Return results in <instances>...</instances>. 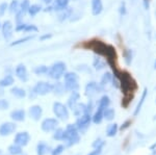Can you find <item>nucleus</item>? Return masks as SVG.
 I'll return each mask as SVG.
<instances>
[{
    "instance_id": "43",
    "label": "nucleus",
    "mask_w": 156,
    "mask_h": 155,
    "mask_svg": "<svg viewBox=\"0 0 156 155\" xmlns=\"http://www.w3.org/2000/svg\"><path fill=\"white\" fill-rule=\"evenodd\" d=\"M37 31H39V28H37L36 25L27 24L23 32H29V33H32V32H37Z\"/></svg>"
},
{
    "instance_id": "22",
    "label": "nucleus",
    "mask_w": 156,
    "mask_h": 155,
    "mask_svg": "<svg viewBox=\"0 0 156 155\" xmlns=\"http://www.w3.org/2000/svg\"><path fill=\"white\" fill-rule=\"evenodd\" d=\"M79 80H66L65 81V87L67 92H75L79 89Z\"/></svg>"
},
{
    "instance_id": "37",
    "label": "nucleus",
    "mask_w": 156,
    "mask_h": 155,
    "mask_svg": "<svg viewBox=\"0 0 156 155\" xmlns=\"http://www.w3.org/2000/svg\"><path fill=\"white\" fill-rule=\"evenodd\" d=\"M34 37V36L32 34V36H27V37H21V39H18L17 41L12 42L11 44V46H18V45H21V44H24L26 43V42H29L31 41L32 39Z\"/></svg>"
},
{
    "instance_id": "8",
    "label": "nucleus",
    "mask_w": 156,
    "mask_h": 155,
    "mask_svg": "<svg viewBox=\"0 0 156 155\" xmlns=\"http://www.w3.org/2000/svg\"><path fill=\"white\" fill-rule=\"evenodd\" d=\"M104 89L102 86H100V83H97L95 81H90L87 82V84L85 86L84 92H85V96H87L89 98H92L95 95H97L98 93H102L104 92Z\"/></svg>"
},
{
    "instance_id": "4",
    "label": "nucleus",
    "mask_w": 156,
    "mask_h": 155,
    "mask_svg": "<svg viewBox=\"0 0 156 155\" xmlns=\"http://www.w3.org/2000/svg\"><path fill=\"white\" fill-rule=\"evenodd\" d=\"M67 66L64 62H56L49 67L48 76L50 78L54 79V80H58L62 77H64L65 73H66Z\"/></svg>"
},
{
    "instance_id": "49",
    "label": "nucleus",
    "mask_w": 156,
    "mask_h": 155,
    "mask_svg": "<svg viewBox=\"0 0 156 155\" xmlns=\"http://www.w3.org/2000/svg\"><path fill=\"white\" fill-rule=\"evenodd\" d=\"M127 12V9H126V3L125 2H121L120 4V7H119V14L121 15V16H125Z\"/></svg>"
},
{
    "instance_id": "27",
    "label": "nucleus",
    "mask_w": 156,
    "mask_h": 155,
    "mask_svg": "<svg viewBox=\"0 0 156 155\" xmlns=\"http://www.w3.org/2000/svg\"><path fill=\"white\" fill-rule=\"evenodd\" d=\"M103 111H104V109L99 108V107H98L96 112L94 114V116L92 117L93 123H95V124H100V123H101V122L103 121V119H104V117H103Z\"/></svg>"
},
{
    "instance_id": "59",
    "label": "nucleus",
    "mask_w": 156,
    "mask_h": 155,
    "mask_svg": "<svg viewBox=\"0 0 156 155\" xmlns=\"http://www.w3.org/2000/svg\"><path fill=\"white\" fill-rule=\"evenodd\" d=\"M2 89H3V87H0V96L4 94V93H3V90H2Z\"/></svg>"
},
{
    "instance_id": "21",
    "label": "nucleus",
    "mask_w": 156,
    "mask_h": 155,
    "mask_svg": "<svg viewBox=\"0 0 156 155\" xmlns=\"http://www.w3.org/2000/svg\"><path fill=\"white\" fill-rule=\"evenodd\" d=\"M11 118L16 122H22L25 120L24 109H16L11 112Z\"/></svg>"
},
{
    "instance_id": "34",
    "label": "nucleus",
    "mask_w": 156,
    "mask_h": 155,
    "mask_svg": "<svg viewBox=\"0 0 156 155\" xmlns=\"http://www.w3.org/2000/svg\"><path fill=\"white\" fill-rule=\"evenodd\" d=\"M9 11L11 14H17L20 11V1L19 0H12L9 4Z\"/></svg>"
},
{
    "instance_id": "38",
    "label": "nucleus",
    "mask_w": 156,
    "mask_h": 155,
    "mask_svg": "<svg viewBox=\"0 0 156 155\" xmlns=\"http://www.w3.org/2000/svg\"><path fill=\"white\" fill-rule=\"evenodd\" d=\"M9 152L12 155H19L22 153V148H21V146H19V145L14 144L9 147Z\"/></svg>"
},
{
    "instance_id": "7",
    "label": "nucleus",
    "mask_w": 156,
    "mask_h": 155,
    "mask_svg": "<svg viewBox=\"0 0 156 155\" xmlns=\"http://www.w3.org/2000/svg\"><path fill=\"white\" fill-rule=\"evenodd\" d=\"M90 122H92V116H90V114H84L82 116L78 117L75 125H76L78 131H80L81 133H84L87 130V128L90 127Z\"/></svg>"
},
{
    "instance_id": "15",
    "label": "nucleus",
    "mask_w": 156,
    "mask_h": 155,
    "mask_svg": "<svg viewBox=\"0 0 156 155\" xmlns=\"http://www.w3.org/2000/svg\"><path fill=\"white\" fill-rule=\"evenodd\" d=\"M73 14H74V9H73L72 7L68 6L67 9H64V11H60L59 12L57 19H58V21H60V22H65V21H67V20L71 19L72 16H73Z\"/></svg>"
},
{
    "instance_id": "24",
    "label": "nucleus",
    "mask_w": 156,
    "mask_h": 155,
    "mask_svg": "<svg viewBox=\"0 0 156 155\" xmlns=\"http://www.w3.org/2000/svg\"><path fill=\"white\" fill-rule=\"evenodd\" d=\"M14 82H15V79H14V77H12V75L7 74L2 79H0V87L11 86L14 84Z\"/></svg>"
},
{
    "instance_id": "56",
    "label": "nucleus",
    "mask_w": 156,
    "mask_h": 155,
    "mask_svg": "<svg viewBox=\"0 0 156 155\" xmlns=\"http://www.w3.org/2000/svg\"><path fill=\"white\" fill-rule=\"evenodd\" d=\"M150 2H151V0H143V5H144L145 9H150Z\"/></svg>"
},
{
    "instance_id": "46",
    "label": "nucleus",
    "mask_w": 156,
    "mask_h": 155,
    "mask_svg": "<svg viewBox=\"0 0 156 155\" xmlns=\"http://www.w3.org/2000/svg\"><path fill=\"white\" fill-rule=\"evenodd\" d=\"M64 150H65V147L62 146V145H59V146H57L54 150H52L51 155H60L64 152Z\"/></svg>"
},
{
    "instance_id": "11",
    "label": "nucleus",
    "mask_w": 156,
    "mask_h": 155,
    "mask_svg": "<svg viewBox=\"0 0 156 155\" xmlns=\"http://www.w3.org/2000/svg\"><path fill=\"white\" fill-rule=\"evenodd\" d=\"M15 74H16V76L18 77L20 80L23 81V82H26L29 78L27 68L23 64H19L18 66L16 67V69H15Z\"/></svg>"
},
{
    "instance_id": "52",
    "label": "nucleus",
    "mask_w": 156,
    "mask_h": 155,
    "mask_svg": "<svg viewBox=\"0 0 156 155\" xmlns=\"http://www.w3.org/2000/svg\"><path fill=\"white\" fill-rule=\"evenodd\" d=\"M51 37H52V33H45V34H42V36L40 37V41L45 42V41H47V40L51 39Z\"/></svg>"
},
{
    "instance_id": "19",
    "label": "nucleus",
    "mask_w": 156,
    "mask_h": 155,
    "mask_svg": "<svg viewBox=\"0 0 156 155\" xmlns=\"http://www.w3.org/2000/svg\"><path fill=\"white\" fill-rule=\"evenodd\" d=\"M147 96H148V90L147 89H144V91H143V94H142V97H140V101H138L136 107H135L134 109V112H133V116H137L138 114H140V109H142L143 105H144L146 99H147Z\"/></svg>"
},
{
    "instance_id": "64",
    "label": "nucleus",
    "mask_w": 156,
    "mask_h": 155,
    "mask_svg": "<svg viewBox=\"0 0 156 155\" xmlns=\"http://www.w3.org/2000/svg\"><path fill=\"white\" fill-rule=\"evenodd\" d=\"M155 37H156V36H155Z\"/></svg>"
},
{
    "instance_id": "62",
    "label": "nucleus",
    "mask_w": 156,
    "mask_h": 155,
    "mask_svg": "<svg viewBox=\"0 0 156 155\" xmlns=\"http://www.w3.org/2000/svg\"><path fill=\"white\" fill-rule=\"evenodd\" d=\"M155 16H156V11H155Z\"/></svg>"
},
{
    "instance_id": "13",
    "label": "nucleus",
    "mask_w": 156,
    "mask_h": 155,
    "mask_svg": "<svg viewBox=\"0 0 156 155\" xmlns=\"http://www.w3.org/2000/svg\"><path fill=\"white\" fill-rule=\"evenodd\" d=\"M29 139H30V136H29L28 132L24 131V132H19V133H17V136H15L14 142H15V144L19 145V146H21V147H24L28 144Z\"/></svg>"
},
{
    "instance_id": "63",
    "label": "nucleus",
    "mask_w": 156,
    "mask_h": 155,
    "mask_svg": "<svg viewBox=\"0 0 156 155\" xmlns=\"http://www.w3.org/2000/svg\"><path fill=\"white\" fill-rule=\"evenodd\" d=\"M155 103H156V100H155Z\"/></svg>"
},
{
    "instance_id": "57",
    "label": "nucleus",
    "mask_w": 156,
    "mask_h": 155,
    "mask_svg": "<svg viewBox=\"0 0 156 155\" xmlns=\"http://www.w3.org/2000/svg\"><path fill=\"white\" fill-rule=\"evenodd\" d=\"M43 2H44V3H46L47 5H50V4H52L53 3V1L54 0H42Z\"/></svg>"
},
{
    "instance_id": "18",
    "label": "nucleus",
    "mask_w": 156,
    "mask_h": 155,
    "mask_svg": "<svg viewBox=\"0 0 156 155\" xmlns=\"http://www.w3.org/2000/svg\"><path fill=\"white\" fill-rule=\"evenodd\" d=\"M106 65H107V62L103 58H101V56H99V55H96L94 57V59H93V67H94V69L97 70V71L105 69L106 68Z\"/></svg>"
},
{
    "instance_id": "26",
    "label": "nucleus",
    "mask_w": 156,
    "mask_h": 155,
    "mask_svg": "<svg viewBox=\"0 0 156 155\" xmlns=\"http://www.w3.org/2000/svg\"><path fill=\"white\" fill-rule=\"evenodd\" d=\"M110 105V98L107 95H103L101 98L98 101V107L102 109H106L107 107H109Z\"/></svg>"
},
{
    "instance_id": "1",
    "label": "nucleus",
    "mask_w": 156,
    "mask_h": 155,
    "mask_svg": "<svg viewBox=\"0 0 156 155\" xmlns=\"http://www.w3.org/2000/svg\"><path fill=\"white\" fill-rule=\"evenodd\" d=\"M114 76L120 80V89L122 90L123 94H134L137 89V84L128 72L119 70L117 73L114 74Z\"/></svg>"
},
{
    "instance_id": "60",
    "label": "nucleus",
    "mask_w": 156,
    "mask_h": 155,
    "mask_svg": "<svg viewBox=\"0 0 156 155\" xmlns=\"http://www.w3.org/2000/svg\"><path fill=\"white\" fill-rule=\"evenodd\" d=\"M154 69L156 70V59H155V62H154Z\"/></svg>"
},
{
    "instance_id": "17",
    "label": "nucleus",
    "mask_w": 156,
    "mask_h": 155,
    "mask_svg": "<svg viewBox=\"0 0 156 155\" xmlns=\"http://www.w3.org/2000/svg\"><path fill=\"white\" fill-rule=\"evenodd\" d=\"M70 0H54L52 6H53V12H60L64 11L69 6Z\"/></svg>"
},
{
    "instance_id": "41",
    "label": "nucleus",
    "mask_w": 156,
    "mask_h": 155,
    "mask_svg": "<svg viewBox=\"0 0 156 155\" xmlns=\"http://www.w3.org/2000/svg\"><path fill=\"white\" fill-rule=\"evenodd\" d=\"M30 5H31V4H30L29 0H22V1L20 2V11L22 12H24V14H27Z\"/></svg>"
},
{
    "instance_id": "23",
    "label": "nucleus",
    "mask_w": 156,
    "mask_h": 155,
    "mask_svg": "<svg viewBox=\"0 0 156 155\" xmlns=\"http://www.w3.org/2000/svg\"><path fill=\"white\" fill-rule=\"evenodd\" d=\"M72 111H73V112H74V114L76 117L82 116V114H87V104L79 103V102H78L76 105L74 106V108H73Z\"/></svg>"
},
{
    "instance_id": "2",
    "label": "nucleus",
    "mask_w": 156,
    "mask_h": 155,
    "mask_svg": "<svg viewBox=\"0 0 156 155\" xmlns=\"http://www.w3.org/2000/svg\"><path fill=\"white\" fill-rule=\"evenodd\" d=\"M82 47L85 49H90L94 52L96 55L105 57L108 55L110 49L112 48V45L105 44L104 42L100 41V40H92V41H87L82 45Z\"/></svg>"
},
{
    "instance_id": "31",
    "label": "nucleus",
    "mask_w": 156,
    "mask_h": 155,
    "mask_svg": "<svg viewBox=\"0 0 156 155\" xmlns=\"http://www.w3.org/2000/svg\"><path fill=\"white\" fill-rule=\"evenodd\" d=\"M123 57H124V62L127 66H130L132 62V58H133V52L131 49H125L123 51Z\"/></svg>"
},
{
    "instance_id": "32",
    "label": "nucleus",
    "mask_w": 156,
    "mask_h": 155,
    "mask_svg": "<svg viewBox=\"0 0 156 155\" xmlns=\"http://www.w3.org/2000/svg\"><path fill=\"white\" fill-rule=\"evenodd\" d=\"M103 117H104V119L106 120V121H112L115 117V109L112 108V107H107V108L104 109V111H103Z\"/></svg>"
},
{
    "instance_id": "50",
    "label": "nucleus",
    "mask_w": 156,
    "mask_h": 155,
    "mask_svg": "<svg viewBox=\"0 0 156 155\" xmlns=\"http://www.w3.org/2000/svg\"><path fill=\"white\" fill-rule=\"evenodd\" d=\"M131 123H132V122H131V120H127V121H125L124 123L122 124V126H121L119 129H120L121 131H124V130H126L127 128H129V127H130V125H131Z\"/></svg>"
},
{
    "instance_id": "40",
    "label": "nucleus",
    "mask_w": 156,
    "mask_h": 155,
    "mask_svg": "<svg viewBox=\"0 0 156 155\" xmlns=\"http://www.w3.org/2000/svg\"><path fill=\"white\" fill-rule=\"evenodd\" d=\"M64 79L66 80H79V76L75 72H66L64 75Z\"/></svg>"
},
{
    "instance_id": "42",
    "label": "nucleus",
    "mask_w": 156,
    "mask_h": 155,
    "mask_svg": "<svg viewBox=\"0 0 156 155\" xmlns=\"http://www.w3.org/2000/svg\"><path fill=\"white\" fill-rule=\"evenodd\" d=\"M64 129L62 128H57L55 129L54 134H53V139H56V141H62L64 139Z\"/></svg>"
},
{
    "instance_id": "44",
    "label": "nucleus",
    "mask_w": 156,
    "mask_h": 155,
    "mask_svg": "<svg viewBox=\"0 0 156 155\" xmlns=\"http://www.w3.org/2000/svg\"><path fill=\"white\" fill-rule=\"evenodd\" d=\"M7 9H9V3H7V2H2V3H0V17L4 16V14L6 12Z\"/></svg>"
},
{
    "instance_id": "12",
    "label": "nucleus",
    "mask_w": 156,
    "mask_h": 155,
    "mask_svg": "<svg viewBox=\"0 0 156 155\" xmlns=\"http://www.w3.org/2000/svg\"><path fill=\"white\" fill-rule=\"evenodd\" d=\"M16 128H17L16 124L12 123V122H6V123L1 124V126H0V136H9L12 132H15Z\"/></svg>"
},
{
    "instance_id": "45",
    "label": "nucleus",
    "mask_w": 156,
    "mask_h": 155,
    "mask_svg": "<svg viewBox=\"0 0 156 155\" xmlns=\"http://www.w3.org/2000/svg\"><path fill=\"white\" fill-rule=\"evenodd\" d=\"M24 12H22L21 11H19L17 14H15V19H16V24L22 23L23 22V18H24Z\"/></svg>"
},
{
    "instance_id": "53",
    "label": "nucleus",
    "mask_w": 156,
    "mask_h": 155,
    "mask_svg": "<svg viewBox=\"0 0 156 155\" xmlns=\"http://www.w3.org/2000/svg\"><path fill=\"white\" fill-rule=\"evenodd\" d=\"M93 108H94V104H93L92 100H90L89 103L87 104V114H90L93 111Z\"/></svg>"
},
{
    "instance_id": "20",
    "label": "nucleus",
    "mask_w": 156,
    "mask_h": 155,
    "mask_svg": "<svg viewBox=\"0 0 156 155\" xmlns=\"http://www.w3.org/2000/svg\"><path fill=\"white\" fill-rule=\"evenodd\" d=\"M79 98H80L79 92L78 91L72 92L71 96H70L69 99H68V106H69V108H71V109L74 108V106L78 103V100H79Z\"/></svg>"
},
{
    "instance_id": "36",
    "label": "nucleus",
    "mask_w": 156,
    "mask_h": 155,
    "mask_svg": "<svg viewBox=\"0 0 156 155\" xmlns=\"http://www.w3.org/2000/svg\"><path fill=\"white\" fill-rule=\"evenodd\" d=\"M48 71H49V67L47 66H37L36 68L34 69V72L36 75H45V74H48Z\"/></svg>"
},
{
    "instance_id": "54",
    "label": "nucleus",
    "mask_w": 156,
    "mask_h": 155,
    "mask_svg": "<svg viewBox=\"0 0 156 155\" xmlns=\"http://www.w3.org/2000/svg\"><path fill=\"white\" fill-rule=\"evenodd\" d=\"M77 70H79V71H81V72H85V71H87V72H90V67L85 66V65H80V66H78Z\"/></svg>"
},
{
    "instance_id": "55",
    "label": "nucleus",
    "mask_w": 156,
    "mask_h": 155,
    "mask_svg": "<svg viewBox=\"0 0 156 155\" xmlns=\"http://www.w3.org/2000/svg\"><path fill=\"white\" fill-rule=\"evenodd\" d=\"M102 153V148H95L92 152H90L87 155H101Z\"/></svg>"
},
{
    "instance_id": "33",
    "label": "nucleus",
    "mask_w": 156,
    "mask_h": 155,
    "mask_svg": "<svg viewBox=\"0 0 156 155\" xmlns=\"http://www.w3.org/2000/svg\"><path fill=\"white\" fill-rule=\"evenodd\" d=\"M118 130H119V127H118V124L115 123V124H110L107 126L106 128V136L108 137H112L117 134Z\"/></svg>"
},
{
    "instance_id": "3",
    "label": "nucleus",
    "mask_w": 156,
    "mask_h": 155,
    "mask_svg": "<svg viewBox=\"0 0 156 155\" xmlns=\"http://www.w3.org/2000/svg\"><path fill=\"white\" fill-rule=\"evenodd\" d=\"M62 141L67 142L68 147H72L79 143L80 136L78 134V129L76 125H73V124L68 125L64 131V139H62Z\"/></svg>"
},
{
    "instance_id": "51",
    "label": "nucleus",
    "mask_w": 156,
    "mask_h": 155,
    "mask_svg": "<svg viewBox=\"0 0 156 155\" xmlns=\"http://www.w3.org/2000/svg\"><path fill=\"white\" fill-rule=\"evenodd\" d=\"M26 23L22 22V23H19V24H16V27H15V30L17 32H20V31H24L25 27H26Z\"/></svg>"
},
{
    "instance_id": "58",
    "label": "nucleus",
    "mask_w": 156,
    "mask_h": 155,
    "mask_svg": "<svg viewBox=\"0 0 156 155\" xmlns=\"http://www.w3.org/2000/svg\"><path fill=\"white\" fill-rule=\"evenodd\" d=\"M155 148H156V143H155V144H153L152 146L150 147V149H151V150H154Z\"/></svg>"
},
{
    "instance_id": "28",
    "label": "nucleus",
    "mask_w": 156,
    "mask_h": 155,
    "mask_svg": "<svg viewBox=\"0 0 156 155\" xmlns=\"http://www.w3.org/2000/svg\"><path fill=\"white\" fill-rule=\"evenodd\" d=\"M11 93L14 95L15 97H17V98H19V99H22V98H24V97H26V92H25V90L22 89V87H19V86L12 87Z\"/></svg>"
},
{
    "instance_id": "39",
    "label": "nucleus",
    "mask_w": 156,
    "mask_h": 155,
    "mask_svg": "<svg viewBox=\"0 0 156 155\" xmlns=\"http://www.w3.org/2000/svg\"><path fill=\"white\" fill-rule=\"evenodd\" d=\"M133 95L134 94H125L124 97H123L122 99V106L124 107V108H127L128 106H129L130 102H131V100L133 98Z\"/></svg>"
},
{
    "instance_id": "6",
    "label": "nucleus",
    "mask_w": 156,
    "mask_h": 155,
    "mask_svg": "<svg viewBox=\"0 0 156 155\" xmlns=\"http://www.w3.org/2000/svg\"><path fill=\"white\" fill-rule=\"evenodd\" d=\"M53 112L56 116V118L62 121H66L69 119V111L68 107L65 104L60 103V102H54L53 103Z\"/></svg>"
},
{
    "instance_id": "35",
    "label": "nucleus",
    "mask_w": 156,
    "mask_h": 155,
    "mask_svg": "<svg viewBox=\"0 0 156 155\" xmlns=\"http://www.w3.org/2000/svg\"><path fill=\"white\" fill-rule=\"evenodd\" d=\"M49 150V146L47 144H45L44 142H40L37 144V155H45L48 152Z\"/></svg>"
},
{
    "instance_id": "9",
    "label": "nucleus",
    "mask_w": 156,
    "mask_h": 155,
    "mask_svg": "<svg viewBox=\"0 0 156 155\" xmlns=\"http://www.w3.org/2000/svg\"><path fill=\"white\" fill-rule=\"evenodd\" d=\"M57 125H58V121L54 118H47L42 122V130L45 132H51L56 129Z\"/></svg>"
},
{
    "instance_id": "61",
    "label": "nucleus",
    "mask_w": 156,
    "mask_h": 155,
    "mask_svg": "<svg viewBox=\"0 0 156 155\" xmlns=\"http://www.w3.org/2000/svg\"><path fill=\"white\" fill-rule=\"evenodd\" d=\"M1 25H2V23L0 22V30H1Z\"/></svg>"
},
{
    "instance_id": "48",
    "label": "nucleus",
    "mask_w": 156,
    "mask_h": 155,
    "mask_svg": "<svg viewBox=\"0 0 156 155\" xmlns=\"http://www.w3.org/2000/svg\"><path fill=\"white\" fill-rule=\"evenodd\" d=\"M9 103L5 99H0V111H5L9 108Z\"/></svg>"
},
{
    "instance_id": "10",
    "label": "nucleus",
    "mask_w": 156,
    "mask_h": 155,
    "mask_svg": "<svg viewBox=\"0 0 156 155\" xmlns=\"http://www.w3.org/2000/svg\"><path fill=\"white\" fill-rule=\"evenodd\" d=\"M1 31H2V36H3V37L6 41L11 40L12 37V31H14V25H12V21L5 20L1 25Z\"/></svg>"
},
{
    "instance_id": "16",
    "label": "nucleus",
    "mask_w": 156,
    "mask_h": 155,
    "mask_svg": "<svg viewBox=\"0 0 156 155\" xmlns=\"http://www.w3.org/2000/svg\"><path fill=\"white\" fill-rule=\"evenodd\" d=\"M102 0H92V14L93 16H99L103 12Z\"/></svg>"
},
{
    "instance_id": "30",
    "label": "nucleus",
    "mask_w": 156,
    "mask_h": 155,
    "mask_svg": "<svg viewBox=\"0 0 156 155\" xmlns=\"http://www.w3.org/2000/svg\"><path fill=\"white\" fill-rule=\"evenodd\" d=\"M42 11H43V7H42L41 4L34 3V4H31V5H30L28 12H27V14H28L30 17H34Z\"/></svg>"
},
{
    "instance_id": "14",
    "label": "nucleus",
    "mask_w": 156,
    "mask_h": 155,
    "mask_svg": "<svg viewBox=\"0 0 156 155\" xmlns=\"http://www.w3.org/2000/svg\"><path fill=\"white\" fill-rule=\"evenodd\" d=\"M43 108L40 105H34L29 108V116L34 121H39L42 118Z\"/></svg>"
},
{
    "instance_id": "47",
    "label": "nucleus",
    "mask_w": 156,
    "mask_h": 155,
    "mask_svg": "<svg viewBox=\"0 0 156 155\" xmlns=\"http://www.w3.org/2000/svg\"><path fill=\"white\" fill-rule=\"evenodd\" d=\"M105 145V142L101 139H97L96 141L93 143V148H103Z\"/></svg>"
},
{
    "instance_id": "29",
    "label": "nucleus",
    "mask_w": 156,
    "mask_h": 155,
    "mask_svg": "<svg viewBox=\"0 0 156 155\" xmlns=\"http://www.w3.org/2000/svg\"><path fill=\"white\" fill-rule=\"evenodd\" d=\"M55 95L57 96H62V95L65 94L66 92V87H65V83H62V82L57 81L56 83L53 84V91Z\"/></svg>"
},
{
    "instance_id": "25",
    "label": "nucleus",
    "mask_w": 156,
    "mask_h": 155,
    "mask_svg": "<svg viewBox=\"0 0 156 155\" xmlns=\"http://www.w3.org/2000/svg\"><path fill=\"white\" fill-rule=\"evenodd\" d=\"M112 78H114V74L110 73V72H106V73H104L102 75L101 77V80H100V86H102L103 87H105L107 86V84L112 83Z\"/></svg>"
},
{
    "instance_id": "5",
    "label": "nucleus",
    "mask_w": 156,
    "mask_h": 155,
    "mask_svg": "<svg viewBox=\"0 0 156 155\" xmlns=\"http://www.w3.org/2000/svg\"><path fill=\"white\" fill-rule=\"evenodd\" d=\"M53 91V84L46 81H39L32 89V92L37 96H45Z\"/></svg>"
}]
</instances>
